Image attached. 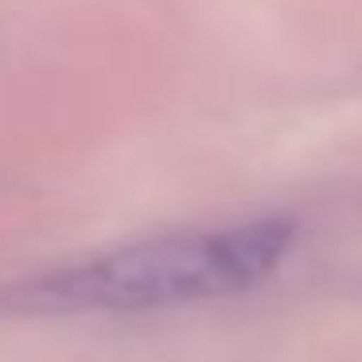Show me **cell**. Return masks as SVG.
Segmentation results:
<instances>
[{
	"instance_id": "6da1fadb",
	"label": "cell",
	"mask_w": 362,
	"mask_h": 362,
	"mask_svg": "<svg viewBox=\"0 0 362 362\" xmlns=\"http://www.w3.org/2000/svg\"><path fill=\"white\" fill-rule=\"evenodd\" d=\"M300 222L253 214L222 226L168 230L0 288V315L164 312L253 292L288 261Z\"/></svg>"
}]
</instances>
